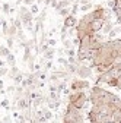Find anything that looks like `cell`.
<instances>
[{"label":"cell","mask_w":121,"mask_h":123,"mask_svg":"<svg viewBox=\"0 0 121 123\" xmlns=\"http://www.w3.org/2000/svg\"><path fill=\"white\" fill-rule=\"evenodd\" d=\"M19 18L22 21V24H26V22H32L34 21V16L32 13L29 12V9L26 6H21L19 7Z\"/></svg>","instance_id":"obj_1"},{"label":"cell","mask_w":121,"mask_h":123,"mask_svg":"<svg viewBox=\"0 0 121 123\" xmlns=\"http://www.w3.org/2000/svg\"><path fill=\"white\" fill-rule=\"evenodd\" d=\"M86 88H89V82L86 79H74L70 84V89L72 91H83Z\"/></svg>","instance_id":"obj_2"},{"label":"cell","mask_w":121,"mask_h":123,"mask_svg":"<svg viewBox=\"0 0 121 123\" xmlns=\"http://www.w3.org/2000/svg\"><path fill=\"white\" fill-rule=\"evenodd\" d=\"M76 75L79 76L80 79H88L92 76V69H90V66H85V65H80L76 70Z\"/></svg>","instance_id":"obj_3"},{"label":"cell","mask_w":121,"mask_h":123,"mask_svg":"<svg viewBox=\"0 0 121 123\" xmlns=\"http://www.w3.org/2000/svg\"><path fill=\"white\" fill-rule=\"evenodd\" d=\"M105 21L104 19H94L92 22L89 24V31H90V35H94L99 31H102V26H104Z\"/></svg>","instance_id":"obj_4"},{"label":"cell","mask_w":121,"mask_h":123,"mask_svg":"<svg viewBox=\"0 0 121 123\" xmlns=\"http://www.w3.org/2000/svg\"><path fill=\"white\" fill-rule=\"evenodd\" d=\"M86 103H88V97H86V94H85V92H82V95H80V97H79L76 101L73 103V105L76 107L77 110H82L83 107H85V104H86ZM69 104H70V103H69Z\"/></svg>","instance_id":"obj_5"},{"label":"cell","mask_w":121,"mask_h":123,"mask_svg":"<svg viewBox=\"0 0 121 123\" xmlns=\"http://www.w3.org/2000/svg\"><path fill=\"white\" fill-rule=\"evenodd\" d=\"M88 57H89V49H79L76 51V60L79 63H82L83 60H88Z\"/></svg>","instance_id":"obj_6"},{"label":"cell","mask_w":121,"mask_h":123,"mask_svg":"<svg viewBox=\"0 0 121 123\" xmlns=\"http://www.w3.org/2000/svg\"><path fill=\"white\" fill-rule=\"evenodd\" d=\"M110 123H121V110L114 109L110 114Z\"/></svg>","instance_id":"obj_7"},{"label":"cell","mask_w":121,"mask_h":123,"mask_svg":"<svg viewBox=\"0 0 121 123\" xmlns=\"http://www.w3.org/2000/svg\"><path fill=\"white\" fill-rule=\"evenodd\" d=\"M76 25H77V19H76V16H72V15H69L67 18H64V25L63 26H66V28H76Z\"/></svg>","instance_id":"obj_8"},{"label":"cell","mask_w":121,"mask_h":123,"mask_svg":"<svg viewBox=\"0 0 121 123\" xmlns=\"http://www.w3.org/2000/svg\"><path fill=\"white\" fill-rule=\"evenodd\" d=\"M29 104H31V100H29L28 97H22V98L18 100V109H21V110H28Z\"/></svg>","instance_id":"obj_9"},{"label":"cell","mask_w":121,"mask_h":123,"mask_svg":"<svg viewBox=\"0 0 121 123\" xmlns=\"http://www.w3.org/2000/svg\"><path fill=\"white\" fill-rule=\"evenodd\" d=\"M90 41H92V35L86 34L82 40H80V44H79V49H89L90 45Z\"/></svg>","instance_id":"obj_10"},{"label":"cell","mask_w":121,"mask_h":123,"mask_svg":"<svg viewBox=\"0 0 121 123\" xmlns=\"http://www.w3.org/2000/svg\"><path fill=\"white\" fill-rule=\"evenodd\" d=\"M90 15H92L94 19H104V7L102 6H96V9L90 12Z\"/></svg>","instance_id":"obj_11"},{"label":"cell","mask_w":121,"mask_h":123,"mask_svg":"<svg viewBox=\"0 0 121 123\" xmlns=\"http://www.w3.org/2000/svg\"><path fill=\"white\" fill-rule=\"evenodd\" d=\"M88 119H89L90 123H96V122H98V113H96L94 109H90L89 113H88Z\"/></svg>","instance_id":"obj_12"},{"label":"cell","mask_w":121,"mask_h":123,"mask_svg":"<svg viewBox=\"0 0 121 123\" xmlns=\"http://www.w3.org/2000/svg\"><path fill=\"white\" fill-rule=\"evenodd\" d=\"M16 34H18V28L15 26L13 24H10V25H9V29H7V35H6V37L15 38V37H16Z\"/></svg>","instance_id":"obj_13"},{"label":"cell","mask_w":121,"mask_h":123,"mask_svg":"<svg viewBox=\"0 0 121 123\" xmlns=\"http://www.w3.org/2000/svg\"><path fill=\"white\" fill-rule=\"evenodd\" d=\"M114 28V25H112V22L111 21H105V24H104V26H102V32L104 34H110V31Z\"/></svg>","instance_id":"obj_14"},{"label":"cell","mask_w":121,"mask_h":123,"mask_svg":"<svg viewBox=\"0 0 121 123\" xmlns=\"http://www.w3.org/2000/svg\"><path fill=\"white\" fill-rule=\"evenodd\" d=\"M70 3H72V0H58V6H57V9H55V10L70 7Z\"/></svg>","instance_id":"obj_15"},{"label":"cell","mask_w":121,"mask_h":123,"mask_svg":"<svg viewBox=\"0 0 121 123\" xmlns=\"http://www.w3.org/2000/svg\"><path fill=\"white\" fill-rule=\"evenodd\" d=\"M54 54H55V49H48L47 51L44 53V60H51L53 57H54Z\"/></svg>","instance_id":"obj_16"},{"label":"cell","mask_w":121,"mask_h":123,"mask_svg":"<svg viewBox=\"0 0 121 123\" xmlns=\"http://www.w3.org/2000/svg\"><path fill=\"white\" fill-rule=\"evenodd\" d=\"M121 32V26H117V28H112L111 31H110V34H108V37L111 38V40H115V37H117V34H120Z\"/></svg>","instance_id":"obj_17"},{"label":"cell","mask_w":121,"mask_h":123,"mask_svg":"<svg viewBox=\"0 0 121 123\" xmlns=\"http://www.w3.org/2000/svg\"><path fill=\"white\" fill-rule=\"evenodd\" d=\"M10 54V50L7 49V45H0V57H7Z\"/></svg>","instance_id":"obj_18"},{"label":"cell","mask_w":121,"mask_h":123,"mask_svg":"<svg viewBox=\"0 0 121 123\" xmlns=\"http://www.w3.org/2000/svg\"><path fill=\"white\" fill-rule=\"evenodd\" d=\"M79 9H80V5H79V2L73 3V6H72V9H70V15H72V16H76V13L79 12Z\"/></svg>","instance_id":"obj_19"},{"label":"cell","mask_w":121,"mask_h":123,"mask_svg":"<svg viewBox=\"0 0 121 123\" xmlns=\"http://www.w3.org/2000/svg\"><path fill=\"white\" fill-rule=\"evenodd\" d=\"M57 13L60 15V16H63V18H67L69 15H70V7H66V9H60V10H57Z\"/></svg>","instance_id":"obj_20"},{"label":"cell","mask_w":121,"mask_h":123,"mask_svg":"<svg viewBox=\"0 0 121 123\" xmlns=\"http://www.w3.org/2000/svg\"><path fill=\"white\" fill-rule=\"evenodd\" d=\"M18 73H19V69H18L16 66H12V69H9V72H7V75L10 76L12 79H13V78H15V76H16Z\"/></svg>","instance_id":"obj_21"},{"label":"cell","mask_w":121,"mask_h":123,"mask_svg":"<svg viewBox=\"0 0 121 123\" xmlns=\"http://www.w3.org/2000/svg\"><path fill=\"white\" fill-rule=\"evenodd\" d=\"M92 7H94V5H92V3H88V5H80L79 12H82V13H88V10H89V9H92Z\"/></svg>","instance_id":"obj_22"},{"label":"cell","mask_w":121,"mask_h":123,"mask_svg":"<svg viewBox=\"0 0 121 123\" xmlns=\"http://www.w3.org/2000/svg\"><path fill=\"white\" fill-rule=\"evenodd\" d=\"M15 38H18L21 43L26 41V37H25V34H23V29H18V34H16V37H15Z\"/></svg>","instance_id":"obj_23"},{"label":"cell","mask_w":121,"mask_h":123,"mask_svg":"<svg viewBox=\"0 0 121 123\" xmlns=\"http://www.w3.org/2000/svg\"><path fill=\"white\" fill-rule=\"evenodd\" d=\"M2 9H3V12L5 13H13V7H10V5L9 3H3V6H2Z\"/></svg>","instance_id":"obj_24"},{"label":"cell","mask_w":121,"mask_h":123,"mask_svg":"<svg viewBox=\"0 0 121 123\" xmlns=\"http://www.w3.org/2000/svg\"><path fill=\"white\" fill-rule=\"evenodd\" d=\"M63 47H64V50L73 49V43H72V40H64V41H63Z\"/></svg>","instance_id":"obj_25"},{"label":"cell","mask_w":121,"mask_h":123,"mask_svg":"<svg viewBox=\"0 0 121 123\" xmlns=\"http://www.w3.org/2000/svg\"><path fill=\"white\" fill-rule=\"evenodd\" d=\"M6 62H7V63L9 65H12V66H15V62H16V59H15V54H9L7 57H6Z\"/></svg>","instance_id":"obj_26"},{"label":"cell","mask_w":121,"mask_h":123,"mask_svg":"<svg viewBox=\"0 0 121 123\" xmlns=\"http://www.w3.org/2000/svg\"><path fill=\"white\" fill-rule=\"evenodd\" d=\"M29 12L32 13V16H37V15L39 13V9H38V6H37V5L34 3V5L31 6V9H29Z\"/></svg>","instance_id":"obj_27"},{"label":"cell","mask_w":121,"mask_h":123,"mask_svg":"<svg viewBox=\"0 0 121 123\" xmlns=\"http://www.w3.org/2000/svg\"><path fill=\"white\" fill-rule=\"evenodd\" d=\"M23 26H25V29H28V31H31V32H34V21L32 22H26V24H22Z\"/></svg>","instance_id":"obj_28"},{"label":"cell","mask_w":121,"mask_h":123,"mask_svg":"<svg viewBox=\"0 0 121 123\" xmlns=\"http://www.w3.org/2000/svg\"><path fill=\"white\" fill-rule=\"evenodd\" d=\"M13 25L16 26L18 29H22V21H21V18H19V16H18L16 19H13Z\"/></svg>","instance_id":"obj_29"},{"label":"cell","mask_w":121,"mask_h":123,"mask_svg":"<svg viewBox=\"0 0 121 123\" xmlns=\"http://www.w3.org/2000/svg\"><path fill=\"white\" fill-rule=\"evenodd\" d=\"M51 117H53V113H51L48 109H44V119H45V120H50Z\"/></svg>","instance_id":"obj_30"},{"label":"cell","mask_w":121,"mask_h":123,"mask_svg":"<svg viewBox=\"0 0 121 123\" xmlns=\"http://www.w3.org/2000/svg\"><path fill=\"white\" fill-rule=\"evenodd\" d=\"M44 69H45V70L53 69V62H51V60H45V62H44Z\"/></svg>","instance_id":"obj_31"},{"label":"cell","mask_w":121,"mask_h":123,"mask_svg":"<svg viewBox=\"0 0 121 123\" xmlns=\"http://www.w3.org/2000/svg\"><path fill=\"white\" fill-rule=\"evenodd\" d=\"M58 65L67 68V66H69V62H67V59H64V57H58Z\"/></svg>","instance_id":"obj_32"},{"label":"cell","mask_w":121,"mask_h":123,"mask_svg":"<svg viewBox=\"0 0 121 123\" xmlns=\"http://www.w3.org/2000/svg\"><path fill=\"white\" fill-rule=\"evenodd\" d=\"M45 43H47V45H48V47H51V49H54V45H57V40H54V38H50V40H47Z\"/></svg>","instance_id":"obj_33"},{"label":"cell","mask_w":121,"mask_h":123,"mask_svg":"<svg viewBox=\"0 0 121 123\" xmlns=\"http://www.w3.org/2000/svg\"><path fill=\"white\" fill-rule=\"evenodd\" d=\"M50 47H48V45H47V43H44V44H39V53H45V51H47Z\"/></svg>","instance_id":"obj_34"},{"label":"cell","mask_w":121,"mask_h":123,"mask_svg":"<svg viewBox=\"0 0 121 123\" xmlns=\"http://www.w3.org/2000/svg\"><path fill=\"white\" fill-rule=\"evenodd\" d=\"M64 53H66L67 57H76V51H74L73 49H70V50H64Z\"/></svg>","instance_id":"obj_35"},{"label":"cell","mask_w":121,"mask_h":123,"mask_svg":"<svg viewBox=\"0 0 121 123\" xmlns=\"http://www.w3.org/2000/svg\"><path fill=\"white\" fill-rule=\"evenodd\" d=\"M6 43H7V49H13L15 47V43H13V38H10V37H6Z\"/></svg>","instance_id":"obj_36"},{"label":"cell","mask_w":121,"mask_h":123,"mask_svg":"<svg viewBox=\"0 0 121 123\" xmlns=\"http://www.w3.org/2000/svg\"><path fill=\"white\" fill-rule=\"evenodd\" d=\"M22 79H23V75L22 73H18L16 76H15V78H13V81L15 82H16V84H19V82H22Z\"/></svg>","instance_id":"obj_37"},{"label":"cell","mask_w":121,"mask_h":123,"mask_svg":"<svg viewBox=\"0 0 121 123\" xmlns=\"http://www.w3.org/2000/svg\"><path fill=\"white\" fill-rule=\"evenodd\" d=\"M9 72V69L7 68H0V76H3V75H6Z\"/></svg>","instance_id":"obj_38"},{"label":"cell","mask_w":121,"mask_h":123,"mask_svg":"<svg viewBox=\"0 0 121 123\" xmlns=\"http://www.w3.org/2000/svg\"><path fill=\"white\" fill-rule=\"evenodd\" d=\"M0 105L5 107V109H7V107H9V100H3L2 103H0Z\"/></svg>","instance_id":"obj_39"},{"label":"cell","mask_w":121,"mask_h":123,"mask_svg":"<svg viewBox=\"0 0 121 123\" xmlns=\"http://www.w3.org/2000/svg\"><path fill=\"white\" fill-rule=\"evenodd\" d=\"M34 2H35V0H23V5H26V6H32Z\"/></svg>","instance_id":"obj_40"},{"label":"cell","mask_w":121,"mask_h":123,"mask_svg":"<svg viewBox=\"0 0 121 123\" xmlns=\"http://www.w3.org/2000/svg\"><path fill=\"white\" fill-rule=\"evenodd\" d=\"M107 85H110V86H112V88H115L117 86V79H112V81H110Z\"/></svg>","instance_id":"obj_41"},{"label":"cell","mask_w":121,"mask_h":123,"mask_svg":"<svg viewBox=\"0 0 121 123\" xmlns=\"http://www.w3.org/2000/svg\"><path fill=\"white\" fill-rule=\"evenodd\" d=\"M50 6H51V7H54V9H57V6H58V0H53Z\"/></svg>","instance_id":"obj_42"},{"label":"cell","mask_w":121,"mask_h":123,"mask_svg":"<svg viewBox=\"0 0 121 123\" xmlns=\"http://www.w3.org/2000/svg\"><path fill=\"white\" fill-rule=\"evenodd\" d=\"M115 88L121 91V78H118V79H117V86H115Z\"/></svg>","instance_id":"obj_43"},{"label":"cell","mask_w":121,"mask_h":123,"mask_svg":"<svg viewBox=\"0 0 121 123\" xmlns=\"http://www.w3.org/2000/svg\"><path fill=\"white\" fill-rule=\"evenodd\" d=\"M51 2H53V0H44V2H42V3L45 5V9H47V6H50V5H51Z\"/></svg>","instance_id":"obj_44"},{"label":"cell","mask_w":121,"mask_h":123,"mask_svg":"<svg viewBox=\"0 0 121 123\" xmlns=\"http://www.w3.org/2000/svg\"><path fill=\"white\" fill-rule=\"evenodd\" d=\"M72 43H73V45H77V47H79V44H80V41H79V38H74V40H73Z\"/></svg>","instance_id":"obj_45"},{"label":"cell","mask_w":121,"mask_h":123,"mask_svg":"<svg viewBox=\"0 0 121 123\" xmlns=\"http://www.w3.org/2000/svg\"><path fill=\"white\" fill-rule=\"evenodd\" d=\"M55 31H57V29H55V28H53V29L50 31V32H48V35H50V38H51V37H53V35L55 34Z\"/></svg>","instance_id":"obj_46"},{"label":"cell","mask_w":121,"mask_h":123,"mask_svg":"<svg viewBox=\"0 0 121 123\" xmlns=\"http://www.w3.org/2000/svg\"><path fill=\"white\" fill-rule=\"evenodd\" d=\"M15 91H16V88H15V86H12V85L7 88V92H15Z\"/></svg>","instance_id":"obj_47"},{"label":"cell","mask_w":121,"mask_h":123,"mask_svg":"<svg viewBox=\"0 0 121 123\" xmlns=\"http://www.w3.org/2000/svg\"><path fill=\"white\" fill-rule=\"evenodd\" d=\"M55 51L58 53V56H63V54H64V50H63V49H60V50H55Z\"/></svg>","instance_id":"obj_48"},{"label":"cell","mask_w":121,"mask_h":123,"mask_svg":"<svg viewBox=\"0 0 121 123\" xmlns=\"http://www.w3.org/2000/svg\"><path fill=\"white\" fill-rule=\"evenodd\" d=\"M3 86H5V84H3V81H2V79H0V91L3 89Z\"/></svg>","instance_id":"obj_49"},{"label":"cell","mask_w":121,"mask_h":123,"mask_svg":"<svg viewBox=\"0 0 121 123\" xmlns=\"http://www.w3.org/2000/svg\"><path fill=\"white\" fill-rule=\"evenodd\" d=\"M0 68H5V62L3 60H0Z\"/></svg>","instance_id":"obj_50"},{"label":"cell","mask_w":121,"mask_h":123,"mask_svg":"<svg viewBox=\"0 0 121 123\" xmlns=\"http://www.w3.org/2000/svg\"><path fill=\"white\" fill-rule=\"evenodd\" d=\"M22 2H23V0H16V3H18V5H21Z\"/></svg>","instance_id":"obj_51"},{"label":"cell","mask_w":121,"mask_h":123,"mask_svg":"<svg viewBox=\"0 0 121 123\" xmlns=\"http://www.w3.org/2000/svg\"><path fill=\"white\" fill-rule=\"evenodd\" d=\"M108 2H111V0H108Z\"/></svg>","instance_id":"obj_52"},{"label":"cell","mask_w":121,"mask_h":123,"mask_svg":"<svg viewBox=\"0 0 121 123\" xmlns=\"http://www.w3.org/2000/svg\"><path fill=\"white\" fill-rule=\"evenodd\" d=\"M120 110H121V109H120Z\"/></svg>","instance_id":"obj_53"},{"label":"cell","mask_w":121,"mask_h":123,"mask_svg":"<svg viewBox=\"0 0 121 123\" xmlns=\"http://www.w3.org/2000/svg\"><path fill=\"white\" fill-rule=\"evenodd\" d=\"M120 34H121V32H120Z\"/></svg>","instance_id":"obj_54"}]
</instances>
